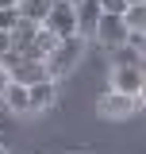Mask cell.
<instances>
[{
  "mask_svg": "<svg viewBox=\"0 0 146 154\" xmlns=\"http://www.w3.org/2000/svg\"><path fill=\"white\" fill-rule=\"evenodd\" d=\"M85 46H89V38H81V35H69V38H58L54 42V50L42 58V66H46V77H65L81 62V54H85Z\"/></svg>",
  "mask_w": 146,
  "mask_h": 154,
  "instance_id": "1",
  "label": "cell"
},
{
  "mask_svg": "<svg viewBox=\"0 0 146 154\" xmlns=\"http://www.w3.org/2000/svg\"><path fill=\"white\" fill-rule=\"evenodd\" d=\"M138 104H142V96H127L119 89H108L96 100V116H104V119H127V116L138 112Z\"/></svg>",
  "mask_w": 146,
  "mask_h": 154,
  "instance_id": "2",
  "label": "cell"
},
{
  "mask_svg": "<svg viewBox=\"0 0 146 154\" xmlns=\"http://www.w3.org/2000/svg\"><path fill=\"white\" fill-rule=\"evenodd\" d=\"M42 27H46L50 35H58V38L77 35V16H73V4H65V0H54V4H50V12L42 16Z\"/></svg>",
  "mask_w": 146,
  "mask_h": 154,
  "instance_id": "3",
  "label": "cell"
},
{
  "mask_svg": "<svg viewBox=\"0 0 146 154\" xmlns=\"http://www.w3.org/2000/svg\"><path fill=\"white\" fill-rule=\"evenodd\" d=\"M142 66H111V89H119V93L127 96H142Z\"/></svg>",
  "mask_w": 146,
  "mask_h": 154,
  "instance_id": "4",
  "label": "cell"
},
{
  "mask_svg": "<svg viewBox=\"0 0 146 154\" xmlns=\"http://www.w3.org/2000/svg\"><path fill=\"white\" fill-rule=\"evenodd\" d=\"M92 38H96V42H100V46H119V42H123V38H127V23H123V19L119 16H108V12H104V16L96 19V31H92Z\"/></svg>",
  "mask_w": 146,
  "mask_h": 154,
  "instance_id": "5",
  "label": "cell"
},
{
  "mask_svg": "<svg viewBox=\"0 0 146 154\" xmlns=\"http://www.w3.org/2000/svg\"><path fill=\"white\" fill-rule=\"evenodd\" d=\"M27 100H31V116L54 108V100H58V81H54V77H42V81H35V85H27Z\"/></svg>",
  "mask_w": 146,
  "mask_h": 154,
  "instance_id": "6",
  "label": "cell"
},
{
  "mask_svg": "<svg viewBox=\"0 0 146 154\" xmlns=\"http://www.w3.org/2000/svg\"><path fill=\"white\" fill-rule=\"evenodd\" d=\"M73 16H77V35H81V38H92L96 19L104 16V12H100V0H77V4H73Z\"/></svg>",
  "mask_w": 146,
  "mask_h": 154,
  "instance_id": "7",
  "label": "cell"
},
{
  "mask_svg": "<svg viewBox=\"0 0 146 154\" xmlns=\"http://www.w3.org/2000/svg\"><path fill=\"white\" fill-rule=\"evenodd\" d=\"M0 104H4L8 112L27 116V112H31V100H27V85H19V81H4V85H0Z\"/></svg>",
  "mask_w": 146,
  "mask_h": 154,
  "instance_id": "8",
  "label": "cell"
},
{
  "mask_svg": "<svg viewBox=\"0 0 146 154\" xmlns=\"http://www.w3.org/2000/svg\"><path fill=\"white\" fill-rule=\"evenodd\" d=\"M54 0H16V16L19 19H31V23H42V16L50 12Z\"/></svg>",
  "mask_w": 146,
  "mask_h": 154,
  "instance_id": "9",
  "label": "cell"
},
{
  "mask_svg": "<svg viewBox=\"0 0 146 154\" xmlns=\"http://www.w3.org/2000/svg\"><path fill=\"white\" fill-rule=\"evenodd\" d=\"M111 66H142V50L119 42V46H111Z\"/></svg>",
  "mask_w": 146,
  "mask_h": 154,
  "instance_id": "10",
  "label": "cell"
},
{
  "mask_svg": "<svg viewBox=\"0 0 146 154\" xmlns=\"http://www.w3.org/2000/svg\"><path fill=\"white\" fill-rule=\"evenodd\" d=\"M119 19L127 23V31H135V27H146V0H138V4H127Z\"/></svg>",
  "mask_w": 146,
  "mask_h": 154,
  "instance_id": "11",
  "label": "cell"
},
{
  "mask_svg": "<svg viewBox=\"0 0 146 154\" xmlns=\"http://www.w3.org/2000/svg\"><path fill=\"white\" fill-rule=\"evenodd\" d=\"M127 46H135V50H146V35H142V27H135V31H127V38H123Z\"/></svg>",
  "mask_w": 146,
  "mask_h": 154,
  "instance_id": "12",
  "label": "cell"
},
{
  "mask_svg": "<svg viewBox=\"0 0 146 154\" xmlns=\"http://www.w3.org/2000/svg\"><path fill=\"white\" fill-rule=\"evenodd\" d=\"M123 8H127V0H100V12H108V16H123Z\"/></svg>",
  "mask_w": 146,
  "mask_h": 154,
  "instance_id": "13",
  "label": "cell"
},
{
  "mask_svg": "<svg viewBox=\"0 0 146 154\" xmlns=\"http://www.w3.org/2000/svg\"><path fill=\"white\" fill-rule=\"evenodd\" d=\"M8 50H12V38H8V31H0V62H4Z\"/></svg>",
  "mask_w": 146,
  "mask_h": 154,
  "instance_id": "14",
  "label": "cell"
},
{
  "mask_svg": "<svg viewBox=\"0 0 146 154\" xmlns=\"http://www.w3.org/2000/svg\"><path fill=\"white\" fill-rule=\"evenodd\" d=\"M0 8H16V0H0Z\"/></svg>",
  "mask_w": 146,
  "mask_h": 154,
  "instance_id": "15",
  "label": "cell"
},
{
  "mask_svg": "<svg viewBox=\"0 0 146 154\" xmlns=\"http://www.w3.org/2000/svg\"><path fill=\"white\" fill-rule=\"evenodd\" d=\"M4 127H8V123H4V116H0V135H4Z\"/></svg>",
  "mask_w": 146,
  "mask_h": 154,
  "instance_id": "16",
  "label": "cell"
},
{
  "mask_svg": "<svg viewBox=\"0 0 146 154\" xmlns=\"http://www.w3.org/2000/svg\"><path fill=\"white\" fill-rule=\"evenodd\" d=\"M127 4H138V0H127Z\"/></svg>",
  "mask_w": 146,
  "mask_h": 154,
  "instance_id": "17",
  "label": "cell"
},
{
  "mask_svg": "<svg viewBox=\"0 0 146 154\" xmlns=\"http://www.w3.org/2000/svg\"><path fill=\"white\" fill-rule=\"evenodd\" d=\"M65 4H77V0H65Z\"/></svg>",
  "mask_w": 146,
  "mask_h": 154,
  "instance_id": "18",
  "label": "cell"
},
{
  "mask_svg": "<svg viewBox=\"0 0 146 154\" xmlns=\"http://www.w3.org/2000/svg\"><path fill=\"white\" fill-rule=\"evenodd\" d=\"M0 154H8V150H4V146H0Z\"/></svg>",
  "mask_w": 146,
  "mask_h": 154,
  "instance_id": "19",
  "label": "cell"
}]
</instances>
